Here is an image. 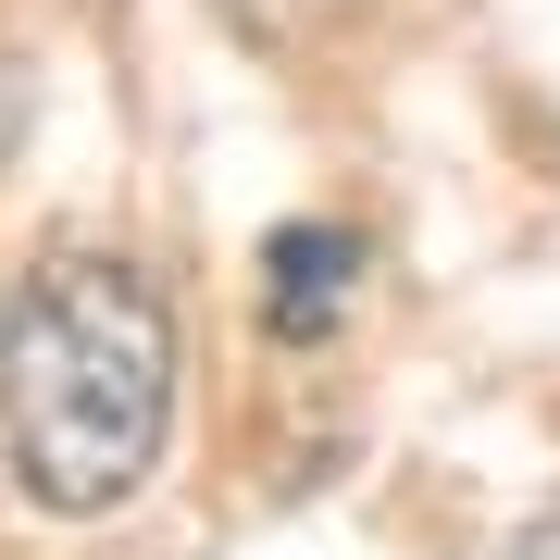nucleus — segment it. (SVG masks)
I'll list each match as a JSON object with an SVG mask.
<instances>
[{
    "label": "nucleus",
    "mask_w": 560,
    "mask_h": 560,
    "mask_svg": "<svg viewBox=\"0 0 560 560\" xmlns=\"http://www.w3.org/2000/svg\"><path fill=\"white\" fill-rule=\"evenodd\" d=\"M175 436V300L125 249L25 261L0 312V460L62 523L125 511Z\"/></svg>",
    "instance_id": "nucleus-1"
},
{
    "label": "nucleus",
    "mask_w": 560,
    "mask_h": 560,
    "mask_svg": "<svg viewBox=\"0 0 560 560\" xmlns=\"http://www.w3.org/2000/svg\"><path fill=\"white\" fill-rule=\"evenodd\" d=\"M349 287H361V237L349 224H275V237H261V324H275L287 349H312Z\"/></svg>",
    "instance_id": "nucleus-2"
},
{
    "label": "nucleus",
    "mask_w": 560,
    "mask_h": 560,
    "mask_svg": "<svg viewBox=\"0 0 560 560\" xmlns=\"http://www.w3.org/2000/svg\"><path fill=\"white\" fill-rule=\"evenodd\" d=\"M511 560H560V511H536V523H523V536H511Z\"/></svg>",
    "instance_id": "nucleus-3"
},
{
    "label": "nucleus",
    "mask_w": 560,
    "mask_h": 560,
    "mask_svg": "<svg viewBox=\"0 0 560 560\" xmlns=\"http://www.w3.org/2000/svg\"><path fill=\"white\" fill-rule=\"evenodd\" d=\"M25 138V88H13V62H0V150Z\"/></svg>",
    "instance_id": "nucleus-4"
},
{
    "label": "nucleus",
    "mask_w": 560,
    "mask_h": 560,
    "mask_svg": "<svg viewBox=\"0 0 560 560\" xmlns=\"http://www.w3.org/2000/svg\"><path fill=\"white\" fill-rule=\"evenodd\" d=\"M249 13H261V25H300V13H324V0H249Z\"/></svg>",
    "instance_id": "nucleus-5"
}]
</instances>
